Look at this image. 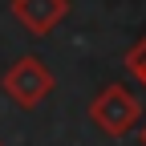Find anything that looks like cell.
<instances>
[{
	"label": "cell",
	"instance_id": "cell-6",
	"mask_svg": "<svg viewBox=\"0 0 146 146\" xmlns=\"http://www.w3.org/2000/svg\"><path fill=\"white\" fill-rule=\"evenodd\" d=\"M0 146H4V142H0Z\"/></svg>",
	"mask_w": 146,
	"mask_h": 146
},
{
	"label": "cell",
	"instance_id": "cell-1",
	"mask_svg": "<svg viewBox=\"0 0 146 146\" xmlns=\"http://www.w3.org/2000/svg\"><path fill=\"white\" fill-rule=\"evenodd\" d=\"M0 85H4V94L21 106V110H36L53 89H57V77H53V69H49L41 57H16V61L4 69Z\"/></svg>",
	"mask_w": 146,
	"mask_h": 146
},
{
	"label": "cell",
	"instance_id": "cell-4",
	"mask_svg": "<svg viewBox=\"0 0 146 146\" xmlns=\"http://www.w3.org/2000/svg\"><path fill=\"white\" fill-rule=\"evenodd\" d=\"M126 69H130V77H134V81L146 85V36L130 45V53H126Z\"/></svg>",
	"mask_w": 146,
	"mask_h": 146
},
{
	"label": "cell",
	"instance_id": "cell-2",
	"mask_svg": "<svg viewBox=\"0 0 146 146\" xmlns=\"http://www.w3.org/2000/svg\"><path fill=\"white\" fill-rule=\"evenodd\" d=\"M138 118H142V106H138V98L126 85H106L102 94L89 102V122H94L102 134H110V138H126L138 126Z\"/></svg>",
	"mask_w": 146,
	"mask_h": 146
},
{
	"label": "cell",
	"instance_id": "cell-5",
	"mask_svg": "<svg viewBox=\"0 0 146 146\" xmlns=\"http://www.w3.org/2000/svg\"><path fill=\"white\" fill-rule=\"evenodd\" d=\"M138 138H142V146H146V126H142V134H138Z\"/></svg>",
	"mask_w": 146,
	"mask_h": 146
},
{
	"label": "cell",
	"instance_id": "cell-3",
	"mask_svg": "<svg viewBox=\"0 0 146 146\" xmlns=\"http://www.w3.org/2000/svg\"><path fill=\"white\" fill-rule=\"evenodd\" d=\"M12 16H16V25L25 33L49 36L69 16V0H12Z\"/></svg>",
	"mask_w": 146,
	"mask_h": 146
}]
</instances>
